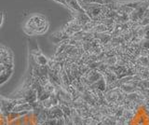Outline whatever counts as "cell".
<instances>
[{
	"label": "cell",
	"instance_id": "8992f818",
	"mask_svg": "<svg viewBox=\"0 0 149 125\" xmlns=\"http://www.w3.org/2000/svg\"><path fill=\"white\" fill-rule=\"evenodd\" d=\"M57 120L58 119H49L44 123H42L41 125H56L57 124Z\"/></svg>",
	"mask_w": 149,
	"mask_h": 125
},
{
	"label": "cell",
	"instance_id": "6da1fadb",
	"mask_svg": "<svg viewBox=\"0 0 149 125\" xmlns=\"http://www.w3.org/2000/svg\"><path fill=\"white\" fill-rule=\"evenodd\" d=\"M119 1H113L104 4H84L79 3V5L85 10L86 14L91 21H102L111 18L113 11L118 7Z\"/></svg>",
	"mask_w": 149,
	"mask_h": 125
},
{
	"label": "cell",
	"instance_id": "7a4b0ae2",
	"mask_svg": "<svg viewBox=\"0 0 149 125\" xmlns=\"http://www.w3.org/2000/svg\"><path fill=\"white\" fill-rule=\"evenodd\" d=\"M49 119V109L39 106L32 111H29L26 115L19 118L9 125H41Z\"/></svg>",
	"mask_w": 149,
	"mask_h": 125
},
{
	"label": "cell",
	"instance_id": "52a82bcc",
	"mask_svg": "<svg viewBox=\"0 0 149 125\" xmlns=\"http://www.w3.org/2000/svg\"><path fill=\"white\" fill-rule=\"evenodd\" d=\"M146 1H149V0H146Z\"/></svg>",
	"mask_w": 149,
	"mask_h": 125
},
{
	"label": "cell",
	"instance_id": "277c9868",
	"mask_svg": "<svg viewBox=\"0 0 149 125\" xmlns=\"http://www.w3.org/2000/svg\"><path fill=\"white\" fill-rule=\"evenodd\" d=\"M0 125H8V120L7 116L3 113L1 109V104H0Z\"/></svg>",
	"mask_w": 149,
	"mask_h": 125
},
{
	"label": "cell",
	"instance_id": "3957f363",
	"mask_svg": "<svg viewBox=\"0 0 149 125\" xmlns=\"http://www.w3.org/2000/svg\"><path fill=\"white\" fill-rule=\"evenodd\" d=\"M49 26V21L45 16L35 14L28 19L23 27V31L27 36H40L48 31Z\"/></svg>",
	"mask_w": 149,
	"mask_h": 125
},
{
	"label": "cell",
	"instance_id": "5b68a950",
	"mask_svg": "<svg viewBox=\"0 0 149 125\" xmlns=\"http://www.w3.org/2000/svg\"><path fill=\"white\" fill-rule=\"evenodd\" d=\"M78 3L84 4H104V0H77Z\"/></svg>",
	"mask_w": 149,
	"mask_h": 125
}]
</instances>
